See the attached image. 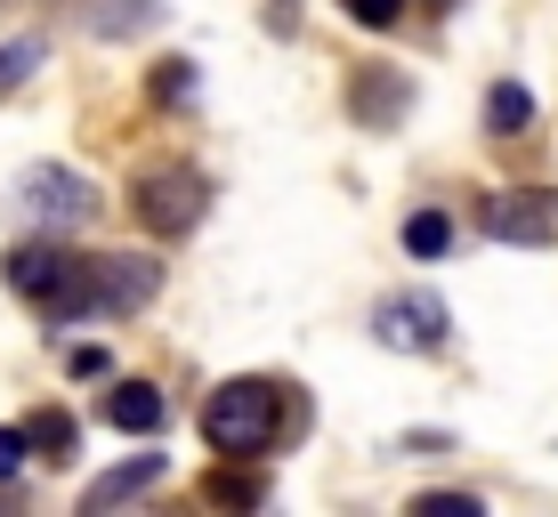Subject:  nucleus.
I'll use <instances>...</instances> for the list:
<instances>
[{
  "label": "nucleus",
  "instance_id": "obj_19",
  "mask_svg": "<svg viewBox=\"0 0 558 517\" xmlns=\"http://www.w3.org/2000/svg\"><path fill=\"white\" fill-rule=\"evenodd\" d=\"M25 469V429H0V477Z\"/></svg>",
  "mask_w": 558,
  "mask_h": 517
},
{
  "label": "nucleus",
  "instance_id": "obj_18",
  "mask_svg": "<svg viewBox=\"0 0 558 517\" xmlns=\"http://www.w3.org/2000/svg\"><path fill=\"white\" fill-rule=\"evenodd\" d=\"M349 16H356V25H373V33H389L397 16H405V0H349Z\"/></svg>",
  "mask_w": 558,
  "mask_h": 517
},
{
  "label": "nucleus",
  "instance_id": "obj_14",
  "mask_svg": "<svg viewBox=\"0 0 558 517\" xmlns=\"http://www.w3.org/2000/svg\"><path fill=\"white\" fill-rule=\"evenodd\" d=\"M446 243H453V219H446V210H413V219H405V251H413V259H446Z\"/></svg>",
  "mask_w": 558,
  "mask_h": 517
},
{
  "label": "nucleus",
  "instance_id": "obj_1",
  "mask_svg": "<svg viewBox=\"0 0 558 517\" xmlns=\"http://www.w3.org/2000/svg\"><path fill=\"white\" fill-rule=\"evenodd\" d=\"M0 275H9V292H25L33 308L49 323H73V316H98V275H89V259H73L65 243H16L9 259H0Z\"/></svg>",
  "mask_w": 558,
  "mask_h": 517
},
{
  "label": "nucleus",
  "instance_id": "obj_12",
  "mask_svg": "<svg viewBox=\"0 0 558 517\" xmlns=\"http://www.w3.org/2000/svg\"><path fill=\"white\" fill-rule=\"evenodd\" d=\"M526 122H534V89L526 82H494L486 89V130H494V138H518Z\"/></svg>",
  "mask_w": 558,
  "mask_h": 517
},
{
  "label": "nucleus",
  "instance_id": "obj_3",
  "mask_svg": "<svg viewBox=\"0 0 558 517\" xmlns=\"http://www.w3.org/2000/svg\"><path fill=\"white\" fill-rule=\"evenodd\" d=\"M203 210H210V179L195 162H146L138 179H130V219H138L146 235H162V243L195 235Z\"/></svg>",
  "mask_w": 558,
  "mask_h": 517
},
{
  "label": "nucleus",
  "instance_id": "obj_8",
  "mask_svg": "<svg viewBox=\"0 0 558 517\" xmlns=\"http://www.w3.org/2000/svg\"><path fill=\"white\" fill-rule=\"evenodd\" d=\"M162 485V453H138V461H122V469H106L98 485L82 493V509L89 517H106V509H122V502H138V493Z\"/></svg>",
  "mask_w": 558,
  "mask_h": 517
},
{
  "label": "nucleus",
  "instance_id": "obj_15",
  "mask_svg": "<svg viewBox=\"0 0 558 517\" xmlns=\"http://www.w3.org/2000/svg\"><path fill=\"white\" fill-rule=\"evenodd\" d=\"M41 57H49L41 41H0V98H9L16 82H33V65H41Z\"/></svg>",
  "mask_w": 558,
  "mask_h": 517
},
{
  "label": "nucleus",
  "instance_id": "obj_9",
  "mask_svg": "<svg viewBox=\"0 0 558 517\" xmlns=\"http://www.w3.org/2000/svg\"><path fill=\"white\" fill-rule=\"evenodd\" d=\"M106 420H113L122 436H154V429H162V389H146V380H113Z\"/></svg>",
  "mask_w": 558,
  "mask_h": 517
},
{
  "label": "nucleus",
  "instance_id": "obj_4",
  "mask_svg": "<svg viewBox=\"0 0 558 517\" xmlns=\"http://www.w3.org/2000/svg\"><path fill=\"white\" fill-rule=\"evenodd\" d=\"M9 202H16V219H25L33 235H82V226L98 219V186H89L82 170H65V162H33Z\"/></svg>",
  "mask_w": 558,
  "mask_h": 517
},
{
  "label": "nucleus",
  "instance_id": "obj_11",
  "mask_svg": "<svg viewBox=\"0 0 558 517\" xmlns=\"http://www.w3.org/2000/svg\"><path fill=\"white\" fill-rule=\"evenodd\" d=\"M16 429H25V453H49V461H73V453H82V420L57 413V405H41L33 420H16Z\"/></svg>",
  "mask_w": 558,
  "mask_h": 517
},
{
  "label": "nucleus",
  "instance_id": "obj_20",
  "mask_svg": "<svg viewBox=\"0 0 558 517\" xmlns=\"http://www.w3.org/2000/svg\"><path fill=\"white\" fill-rule=\"evenodd\" d=\"M73 372H82V380H106L113 364H106V348H73Z\"/></svg>",
  "mask_w": 558,
  "mask_h": 517
},
{
  "label": "nucleus",
  "instance_id": "obj_13",
  "mask_svg": "<svg viewBox=\"0 0 558 517\" xmlns=\"http://www.w3.org/2000/svg\"><path fill=\"white\" fill-rule=\"evenodd\" d=\"M154 16H162V0H98V9H89V25H98L106 41H122V33L154 25Z\"/></svg>",
  "mask_w": 558,
  "mask_h": 517
},
{
  "label": "nucleus",
  "instance_id": "obj_10",
  "mask_svg": "<svg viewBox=\"0 0 558 517\" xmlns=\"http://www.w3.org/2000/svg\"><path fill=\"white\" fill-rule=\"evenodd\" d=\"M349 106H356V122H364V130H380V122H397V113L413 106V89L397 82V73L364 65V73H356V98H349Z\"/></svg>",
  "mask_w": 558,
  "mask_h": 517
},
{
  "label": "nucleus",
  "instance_id": "obj_5",
  "mask_svg": "<svg viewBox=\"0 0 558 517\" xmlns=\"http://www.w3.org/2000/svg\"><path fill=\"white\" fill-rule=\"evenodd\" d=\"M486 235L494 243H558V186H502V195H486Z\"/></svg>",
  "mask_w": 558,
  "mask_h": 517
},
{
  "label": "nucleus",
  "instance_id": "obj_17",
  "mask_svg": "<svg viewBox=\"0 0 558 517\" xmlns=\"http://www.w3.org/2000/svg\"><path fill=\"white\" fill-rule=\"evenodd\" d=\"M186 82H195V73H186V57H162V73H154V98L179 106V98H186Z\"/></svg>",
  "mask_w": 558,
  "mask_h": 517
},
{
  "label": "nucleus",
  "instance_id": "obj_7",
  "mask_svg": "<svg viewBox=\"0 0 558 517\" xmlns=\"http://www.w3.org/2000/svg\"><path fill=\"white\" fill-rule=\"evenodd\" d=\"M89 275H98V316H130V308H146V299L162 292V267L138 259V251H106V259H89Z\"/></svg>",
  "mask_w": 558,
  "mask_h": 517
},
{
  "label": "nucleus",
  "instance_id": "obj_6",
  "mask_svg": "<svg viewBox=\"0 0 558 517\" xmlns=\"http://www.w3.org/2000/svg\"><path fill=\"white\" fill-rule=\"evenodd\" d=\"M373 340H380V348H405V356H429L437 340H446V299H437V292L380 299V308H373Z\"/></svg>",
  "mask_w": 558,
  "mask_h": 517
},
{
  "label": "nucleus",
  "instance_id": "obj_16",
  "mask_svg": "<svg viewBox=\"0 0 558 517\" xmlns=\"http://www.w3.org/2000/svg\"><path fill=\"white\" fill-rule=\"evenodd\" d=\"M413 517H477V493H421Z\"/></svg>",
  "mask_w": 558,
  "mask_h": 517
},
{
  "label": "nucleus",
  "instance_id": "obj_2",
  "mask_svg": "<svg viewBox=\"0 0 558 517\" xmlns=\"http://www.w3.org/2000/svg\"><path fill=\"white\" fill-rule=\"evenodd\" d=\"M276 429H283V389L276 380H227L203 405V445L227 453V461H259V453L276 445Z\"/></svg>",
  "mask_w": 558,
  "mask_h": 517
}]
</instances>
